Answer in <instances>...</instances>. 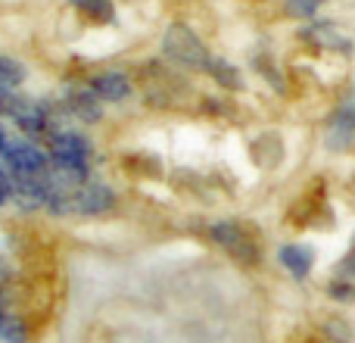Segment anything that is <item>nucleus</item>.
Listing matches in <instances>:
<instances>
[{"label": "nucleus", "mask_w": 355, "mask_h": 343, "mask_svg": "<svg viewBox=\"0 0 355 343\" xmlns=\"http://www.w3.org/2000/svg\"><path fill=\"white\" fill-rule=\"evenodd\" d=\"M44 144H47V156H50V166L62 169V172H72L78 178H91V162H94V144L87 141L81 131L72 128H50L44 135Z\"/></svg>", "instance_id": "f257e3e1"}, {"label": "nucleus", "mask_w": 355, "mask_h": 343, "mask_svg": "<svg viewBox=\"0 0 355 343\" xmlns=\"http://www.w3.org/2000/svg\"><path fill=\"white\" fill-rule=\"evenodd\" d=\"M162 56L172 66H181L187 72H206L209 60H212V53L200 41V35L184 22H175L166 28V35H162Z\"/></svg>", "instance_id": "f03ea898"}, {"label": "nucleus", "mask_w": 355, "mask_h": 343, "mask_svg": "<svg viewBox=\"0 0 355 343\" xmlns=\"http://www.w3.org/2000/svg\"><path fill=\"white\" fill-rule=\"evenodd\" d=\"M209 237H212V244L221 246L234 262H240V265L262 262V246H259V240L252 237L240 221H231V219L212 221V225H209Z\"/></svg>", "instance_id": "7ed1b4c3"}, {"label": "nucleus", "mask_w": 355, "mask_h": 343, "mask_svg": "<svg viewBox=\"0 0 355 343\" xmlns=\"http://www.w3.org/2000/svg\"><path fill=\"white\" fill-rule=\"evenodd\" d=\"M0 166L10 172V178H37L50 172V156L44 147H37L28 137H16V141L6 144L3 156H0Z\"/></svg>", "instance_id": "20e7f679"}, {"label": "nucleus", "mask_w": 355, "mask_h": 343, "mask_svg": "<svg viewBox=\"0 0 355 343\" xmlns=\"http://www.w3.org/2000/svg\"><path fill=\"white\" fill-rule=\"evenodd\" d=\"M116 190L100 178H87L78 190H75V212L78 215H106L116 209Z\"/></svg>", "instance_id": "39448f33"}, {"label": "nucleus", "mask_w": 355, "mask_h": 343, "mask_svg": "<svg viewBox=\"0 0 355 343\" xmlns=\"http://www.w3.org/2000/svg\"><path fill=\"white\" fill-rule=\"evenodd\" d=\"M87 87H91L103 103H122V100H128L131 94H135V81H131V75L122 72V69H106V72L91 75Z\"/></svg>", "instance_id": "423d86ee"}, {"label": "nucleus", "mask_w": 355, "mask_h": 343, "mask_svg": "<svg viewBox=\"0 0 355 343\" xmlns=\"http://www.w3.org/2000/svg\"><path fill=\"white\" fill-rule=\"evenodd\" d=\"M62 110H66L69 119H78L85 125H94L103 119V100L91 91V87H69L66 100H62Z\"/></svg>", "instance_id": "0eeeda50"}, {"label": "nucleus", "mask_w": 355, "mask_h": 343, "mask_svg": "<svg viewBox=\"0 0 355 343\" xmlns=\"http://www.w3.org/2000/svg\"><path fill=\"white\" fill-rule=\"evenodd\" d=\"M355 144V100H346L334 110L331 122H327V147L343 153Z\"/></svg>", "instance_id": "6e6552de"}, {"label": "nucleus", "mask_w": 355, "mask_h": 343, "mask_svg": "<svg viewBox=\"0 0 355 343\" xmlns=\"http://www.w3.org/2000/svg\"><path fill=\"white\" fill-rule=\"evenodd\" d=\"M277 262L296 278V281H306L315 269V250L306 244H284L277 250Z\"/></svg>", "instance_id": "1a4fd4ad"}, {"label": "nucleus", "mask_w": 355, "mask_h": 343, "mask_svg": "<svg viewBox=\"0 0 355 343\" xmlns=\"http://www.w3.org/2000/svg\"><path fill=\"white\" fill-rule=\"evenodd\" d=\"M302 37H306V41H312L315 47H324V50H343V53H349V50H352V44L346 41V37L340 35V31L334 28L331 22L309 25V28L302 31Z\"/></svg>", "instance_id": "9d476101"}, {"label": "nucleus", "mask_w": 355, "mask_h": 343, "mask_svg": "<svg viewBox=\"0 0 355 343\" xmlns=\"http://www.w3.org/2000/svg\"><path fill=\"white\" fill-rule=\"evenodd\" d=\"M206 75L218 87H225V91H243V75H240V69L234 66V62L221 60V56H212V60H209Z\"/></svg>", "instance_id": "9b49d317"}, {"label": "nucleus", "mask_w": 355, "mask_h": 343, "mask_svg": "<svg viewBox=\"0 0 355 343\" xmlns=\"http://www.w3.org/2000/svg\"><path fill=\"white\" fill-rule=\"evenodd\" d=\"M0 340L3 343H28V325L22 321V315H19L16 309H10V303L0 309Z\"/></svg>", "instance_id": "f8f14e48"}, {"label": "nucleus", "mask_w": 355, "mask_h": 343, "mask_svg": "<svg viewBox=\"0 0 355 343\" xmlns=\"http://www.w3.org/2000/svg\"><path fill=\"white\" fill-rule=\"evenodd\" d=\"M69 3H72L78 12H85L91 22L106 25V22H112V19H116V6H112L110 0H69Z\"/></svg>", "instance_id": "ddd939ff"}, {"label": "nucleus", "mask_w": 355, "mask_h": 343, "mask_svg": "<svg viewBox=\"0 0 355 343\" xmlns=\"http://www.w3.org/2000/svg\"><path fill=\"white\" fill-rule=\"evenodd\" d=\"M324 3L327 0H284V12H287L290 19H302V22H309V19L318 16V10Z\"/></svg>", "instance_id": "4468645a"}, {"label": "nucleus", "mask_w": 355, "mask_h": 343, "mask_svg": "<svg viewBox=\"0 0 355 343\" xmlns=\"http://www.w3.org/2000/svg\"><path fill=\"white\" fill-rule=\"evenodd\" d=\"M31 100L19 97V91H12V87H0V119H16L22 116V110L28 106Z\"/></svg>", "instance_id": "2eb2a0df"}, {"label": "nucleus", "mask_w": 355, "mask_h": 343, "mask_svg": "<svg viewBox=\"0 0 355 343\" xmlns=\"http://www.w3.org/2000/svg\"><path fill=\"white\" fill-rule=\"evenodd\" d=\"M22 81H25V69L16 60H10V56H0V87H12L16 91Z\"/></svg>", "instance_id": "dca6fc26"}, {"label": "nucleus", "mask_w": 355, "mask_h": 343, "mask_svg": "<svg viewBox=\"0 0 355 343\" xmlns=\"http://www.w3.org/2000/svg\"><path fill=\"white\" fill-rule=\"evenodd\" d=\"M327 296H331L334 303H355V281H346V278H337L334 275L331 281H327Z\"/></svg>", "instance_id": "f3484780"}, {"label": "nucleus", "mask_w": 355, "mask_h": 343, "mask_svg": "<svg viewBox=\"0 0 355 343\" xmlns=\"http://www.w3.org/2000/svg\"><path fill=\"white\" fill-rule=\"evenodd\" d=\"M337 278H346V281H355V244L346 250V256L337 262V271H334Z\"/></svg>", "instance_id": "a211bd4d"}, {"label": "nucleus", "mask_w": 355, "mask_h": 343, "mask_svg": "<svg viewBox=\"0 0 355 343\" xmlns=\"http://www.w3.org/2000/svg\"><path fill=\"white\" fill-rule=\"evenodd\" d=\"M10 196H12V178H10V172L0 166V206L10 203Z\"/></svg>", "instance_id": "6ab92c4d"}, {"label": "nucleus", "mask_w": 355, "mask_h": 343, "mask_svg": "<svg viewBox=\"0 0 355 343\" xmlns=\"http://www.w3.org/2000/svg\"><path fill=\"white\" fill-rule=\"evenodd\" d=\"M6 144H10V135H6V128H3V122H0V156H3V150H6Z\"/></svg>", "instance_id": "aec40b11"}]
</instances>
